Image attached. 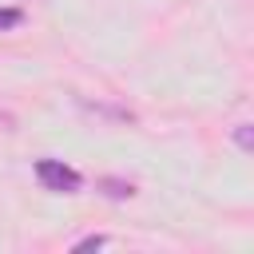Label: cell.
<instances>
[{
  "instance_id": "4",
  "label": "cell",
  "mask_w": 254,
  "mask_h": 254,
  "mask_svg": "<svg viewBox=\"0 0 254 254\" xmlns=\"http://www.w3.org/2000/svg\"><path fill=\"white\" fill-rule=\"evenodd\" d=\"M234 143H238V151H254V127L250 123H238L234 127Z\"/></svg>"
},
{
  "instance_id": "3",
  "label": "cell",
  "mask_w": 254,
  "mask_h": 254,
  "mask_svg": "<svg viewBox=\"0 0 254 254\" xmlns=\"http://www.w3.org/2000/svg\"><path fill=\"white\" fill-rule=\"evenodd\" d=\"M83 111H95V115H103V119H115V123H135V115L127 111V107H107V103H79Z\"/></svg>"
},
{
  "instance_id": "2",
  "label": "cell",
  "mask_w": 254,
  "mask_h": 254,
  "mask_svg": "<svg viewBox=\"0 0 254 254\" xmlns=\"http://www.w3.org/2000/svg\"><path fill=\"white\" fill-rule=\"evenodd\" d=\"M95 190H99L103 198H115V202H123V198H131V194H135V183H127V179H115V175H103V179H95Z\"/></svg>"
},
{
  "instance_id": "6",
  "label": "cell",
  "mask_w": 254,
  "mask_h": 254,
  "mask_svg": "<svg viewBox=\"0 0 254 254\" xmlns=\"http://www.w3.org/2000/svg\"><path fill=\"white\" fill-rule=\"evenodd\" d=\"M107 242H111L107 234H87V238H79L71 250H99V246H107Z\"/></svg>"
},
{
  "instance_id": "1",
  "label": "cell",
  "mask_w": 254,
  "mask_h": 254,
  "mask_svg": "<svg viewBox=\"0 0 254 254\" xmlns=\"http://www.w3.org/2000/svg\"><path fill=\"white\" fill-rule=\"evenodd\" d=\"M36 179L52 194H75L83 187V175L75 167H67L64 159H36Z\"/></svg>"
},
{
  "instance_id": "5",
  "label": "cell",
  "mask_w": 254,
  "mask_h": 254,
  "mask_svg": "<svg viewBox=\"0 0 254 254\" xmlns=\"http://www.w3.org/2000/svg\"><path fill=\"white\" fill-rule=\"evenodd\" d=\"M20 24H24V12H20V8H0V32L20 28Z\"/></svg>"
}]
</instances>
